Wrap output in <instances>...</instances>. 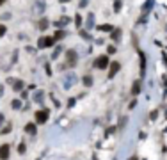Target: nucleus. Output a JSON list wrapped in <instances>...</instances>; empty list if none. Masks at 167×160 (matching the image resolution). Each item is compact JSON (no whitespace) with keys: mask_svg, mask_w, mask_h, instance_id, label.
<instances>
[{"mask_svg":"<svg viewBox=\"0 0 167 160\" xmlns=\"http://www.w3.org/2000/svg\"><path fill=\"white\" fill-rule=\"evenodd\" d=\"M94 66H96L98 69H105V68H109V57H107V55H100V57L96 59Z\"/></svg>","mask_w":167,"mask_h":160,"instance_id":"obj_1","label":"nucleus"},{"mask_svg":"<svg viewBox=\"0 0 167 160\" xmlns=\"http://www.w3.org/2000/svg\"><path fill=\"white\" fill-rule=\"evenodd\" d=\"M66 61H68V66H77V52L68 50L66 52Z\"/></svg>","mask_w":167,"mask_h":160,"instance_id":"obj_2","label":"nucleus"},{"mask_svg":"<svg viewBox=\"0 0 167 160\" xmlns=\"http://www.w3.org/2000/svg\"><path fill=\"white\" fill-rule=\"evenodd\" d=\"M52 45H53V37H39V41H37L39 48H48Z\"/></svg>","mask_w":167,"mask_h":160,"instance_id":"obj_3","label":"nucleus"},{"mask_svg":"<svg viewBox=\"0 0 167 160\" xmlns=\"http://www.w3.org/2000/svg\"><path fill=\"white\" fill-rule=\"evenodd\" d=\"M9 153H11V146L9 144H2L0 146V160H7Z\"/></svg>","mask_w":167,"mask_h":160,"instance_id":"obj_4","label":"nucleus"},{"mask_svg":"<svg viewBox=\"0 0 167 160\" xmlns=\"http://www.w3.org/2000/svg\"><path fill=\"white\" fill-rule=\"evenodd\" d=\"M48 119V110H37L36 112V123H46Z\"/></svg>","mask_w":167,"mask_h":160,"instance_id":"obj_5","label":"nucleus"},{"mask_svg":"<svg viewBox=\"0 0 167 160\" xmlns=\"http://www.w3.org/2000/svg\"><path fill=\"white\" fill-rule=\"evenodd\" d=\"M119 69H121V64H119V62H112V64H110V68H109V77H110V78H112V77H116Z\"/></svg>","mask_w":167,"mask_h":160,"instance_id":"obj_6","label":"nucleus"},{"mask_svg":"<svg viewBox=\"0 0 167 160\" xmlns=\"http://www.w3.org/2000/svg\"><path fill=\"white\" fill-rule=\"evenodd\" d=\"M9 84H12L14 91H21V89H23V82H21V80H12V78H9Z\"/></svg>","mask_w":167,"mask_h":160,"instance_id":"obj_7","label":"nucleus"},{"mask_svg":"<svg viewBox=\"0 0 167 160\" xmlns=\"http://www.w3.org/2000/svg\"><path fill=\"white\" fill-rule=\"evenodd\" d=\"M141 93V80H135L132 85V94H139Z\"/></svg>","mask_w":167,"mask_h":160,"instance_id":"obj_8","label":"nucleus"},{"mask_svg":"<svg viewBox=\"0 0 167 160\" xmlns=\"http://www.w3.org/2000/svg\"><path fill=\"white\" fill-rule=\"evenodd\" d=\"M25 132L30 134V135H34V134H36V125H34V123H27V125H25Z\"/></svg>","mask_w":167,"mask_h":160,"instance_id":"obj_9","label":"nucleus"},{"mask_svg":"<svg viewBox=\"0 0 167 160\" xmlns=\"http://www.w3.org/2000/svg\"><path fill=\"white\" fill-rule=\"evenodd\" d=\"M68 23H69V18L62 16L61 20H57V21H55V27H64V25H68Z\"/></svg>","mask_w":167,"mask_h":160,"instance_id":"obj_10","label":"nucleus"},{"mask_svg":"<svg viewBox=\"0 0 167 160\" xmlns=\"http://www.w3.org/2000/svg\"><path fill=\"white\" fill-rule=\"evenodd\" d=\"M82 82H84V85H85V87H91V85H93V77H91V75H84Z\"/></svg>","mask_w":167,"mask_h":160,"instance_id":"obj_11","label":"nucleus"},{"mask_svg":"<svg viewBox=\"0 0 167 160\" xmlns=\"http://www.w3.org/2000/svg\"><path fill=\"white\" fill-rule=\"evenodd\" d=\"M94 27V14H89L87 16V28H93Z\"/></svg>","mask_w":167,"mask_h":160,"instance_id":"obj_12","label":"nucleus"},{"mask_svg":"<svg viewBox=\"0 0 167 160\" xmlns=\"http://www.w3.org/2000/svg\"><path fill=\"white\" fill-rule=\"evenodd\" d=\"M62 37H66V32H64V30H57V32H55V36H53V41L62 39Z\"/></svg>","mask_w":167,"mask_h":160,"instance_id":"obj_13","label":"nucleus"},{"mask_svg":"<svg viewBox=\"0 0 167 160\" xmlns=\"http://www.w3.org/2000/svg\"><path fill=\"white\" fill-rule=\"evenodd\" d=\"M112 37H114V41H119V39H121V30H119V28H116V30H114V34H112Z\"/></svg>","mask_w":167,"mask_h":160,"instance_id":"obj_14","label":"nucleus"},{"mask_svg":"<svg viewBox=\"0 0 167 160\" xmlns=\"http://www.w3.org/2000/svg\"><path fill=\"white\" fill-rule=\"evenodd\" d=\"M11 107H12V109H16V110H18V109H20V107H21V102H20V100H12V102H11Z\"/></svg>","mask_w":167,"mask_h":160,"instance_id":"obj_15","label":"nucleus"},{"mask_svg":"<svg viewBox=\"0 0 167 160\" xmlns=\"http://www.w3.org/2000/svg\"><path fill=\"white\" fill-rule=\"evenodd\" d=\"M98 28L103 30V32H112V27H110V25H100Z\"/></svg>","mask_w":167,"mask_h":160,"instance_id":"obj_16","label":"nucleus"},{"mask_svg":"<svg viewBox=\"0 0 167 160\" xmlns=\"http://www.w3.org/2000/svg\"><path fill=\"white\" fill-rule=\"evenodd\" d=\"M61 48H62V46H55V50H53V53H52V57H53V59H57V57H59V53H61Z\"/></svg>","mask_w":167,"mask_h":160,"instance_id":"obj_17","label":"nucleus"},{"mask_svg":"<svg viewBox=\"0 0 167 160\" xmlns=\"http://www.w3.org/2000/svg\"><path fill=\"white\" fill-rule=\"evenodd\" d=\"M46 27H48V21H46V20H41V21H39V28H41V30H44Z\"/></svg>","mask_w":167,"mask_h":160,"instance_id":"obj_18","label":"nucleus"},{"mask_svg":"<svg viewBox=\"0 0 167 160\" xmlns=\"http://www.w3.org/2000/svg\"><path fill=\"white\" fill-rule=\"evenodd\" d=\"M151 5H153V0H148V2L144 4V11H149V9H151Z\"/></svg>","mask_w":167,"mask_h":160,"instance_id":"obj_19","label":"nucleus"},{"mask_svg":"<svg viewBox=\"0 0 167 160\" xmlns=\"http://www.w3.org/2000/svg\"><path fill=\"white\" fill-rule=\"evenodd\" d=\"M75 23H77V27H80V25H82V16H80V14H77V16H75Z\"/></svg>","mask_w":167,"mask_h":160,"instance_id":"obj_20","label":"nucleus"},{"mask_svg":"<svg viewBox=\"0 0 167 160\" xmlns=\"http://www.w3.org/2000/svg\"><path fill=\"white\" fill-rule=\"evenodd\" d=\"M121 9V0H116L114 2V11H119Z\"/></svg>","mask_w":167,"mask_h":160,"instance_id":"obj_21","label":"nucleus"},{"mask_svg":"<svg viewBox=\"0 0 167 160\" xmlns=\"http://www.w3.org/2000/svg\"><path fill=\"white\" fill-rule=\"evenodd\" d=\"M34 98H36V102H41V100H43V91H41V93H36Z\"/></svg>","mask_w":167,"mask_h":160,"instance_id":"obj_22","label":"nucleus"},{"mask_svg":"<svg viewBox=\"0 0 167 160\" xmlns=\"http://www.w3.org/2000/svg\"><path fill=\"white\" fill-rule=\"evenodd\" d=\"M87 5V0H80V4H78V7H85Z\"/></svg>","mask_w":167,"mask_h":160,"instance_id":"obj_23","label":"nucleus"},{"mask_svg":"<svg viewBox=\"0 0 167 160\" xmlns=\"http://www.w3.org/2000/svg\"><path fill=\"white\" fill-rule=\"evenodd\" d=\"M5 34V25H0V36H4Z\"/></svg>","mask_w":167,"mask_h":160,"instance_id":"obj_24","label":"nucleus"},{"mask_svg":"<svg viewBox=\"0 0 167 160\" xmlns=\"http://www.w3.org/2000/svg\"><path fill=\"white\" fill-rule=\"evenodd\" d=\"M107 52H109V53H114V52H116V48H114V46H109V48H107Z\"/></svg>","mask_w":167,"mask_h":160,"instance_id":"obj_25","label":"nucleus"},{"mask_svg":"<svg viewBox=\"0 0 167 160\" xmlns=\"http://www.w3.org/2000/svg\"><path fill=\"white\" fill-rule=\"evenodd\" d=\"M9 130H11V126H5V128H4V130H2V134H4V135H5V134H9Z\"/></svg>","mask_w":167,"mask_h":160,"instance_id":"obj_26","label":"nucleus"},{"mask_svg":"<svg viewBox=\"0 0 167 160\" xmlns=\"http://www.w3.org/2000/svg\"><path fill=\"white\" fill-rule=\"evenodd\" d=\"M4 123V114H0V125Z\"/></svg>","mask_w":167,"mask_h":160,"instance_id":"obj_27","label":"nucleus"},{"mask_svg":"<svg viewBox=\"0 0 167 160\" xmlns=\"http://www.w3.org/2000/svg\"><path fill=\"white\" fill-rule=\"evenodd\" d=\"M2 94H4V87L0 85V96H2Z\"/></svg>","mask_w":167,"mask_h":160,"instance_id":"obj_28","label":"nucleus"},{"mask_svg":"<svg viewBox=\"0 0 167 160\" xmlns=\"http://www.w3.org/2000/svg\"><path fill=\"white\" fill-rule=\"evenodd\" d=\"M59 2H69V0H59Z\"/></svg>","mask_w":167,"mask_h":160,"instance_id":"obj_29","label":"nucleus"},{"mask_svg":"<svg viewBox=\"0 0 167 160\" xmlns=\"http://www.w3.org/2000/svg\"><path fill=\"white\" fill-rule=\"evenodd\" d=\"M4 2H5V0H0V5H2V4H4Z\"/></svg>","mask_w":167,"mask_h":160,"instance_id":"obj_30","label":"nucleus"},{"mask_svg":"<svg viewBox=\"0 0 167 160\" xmlns=\"http://www.w3.org/2000/svg\"><path fill=\"white\" fill-rule=\"evenodd\" d=\"M130 160H137V159H135V157H132V159H130Z\"/></svg>","mask_w":167,"mask_h":160,"instance_id":"obj_31","label":"nucleus"}]
</instances>
